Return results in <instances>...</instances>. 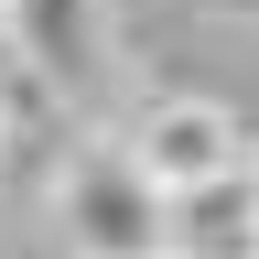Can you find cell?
<instances>
[{"instance_id": "6da1fadb", "label": "cell", "mask_w": 259, "mask_h": 259, "mask_svg": "<svg viewBox=\"0 0 259 259\" xmlns=\"http://www.w3.org/2000/svg\"><path fill=\"white\" fill-rule=\"evenodd\" d=\"M54 227H65L76 259H173V194H162L108 130L54 162Z\"/></svg>"}, {"instance_id": "7a4b0ae2", "label": "cell", "mask_w": 259, "mask_h": 259, "mask_svg": "<svg viewBox=\"0 0 259 259\" xmlns=\"http://www.w3.org/2000/svg\"><path fill=\"white\" fill-rule=\"evenodd\" d=\"M108 141L141 162L162 194H205V184H227V173H248V162H259V141L238 130V108H216V97H184V87L141 97V108L108 130Z\"/></svg>"}, {"instance_id": "3957f363", "label": "cell", "mask_w": 259, "mask_h": 259, "mask_svg": "<svg viewBox=\"0 0 259 259\" xmlns=\"http://www.w3.org/2000/svg\"><path fill=\"white\" fill-rule=\"evenodd\" d=\"M0 22L22 32V54L44 65L54 97H87L97 76H108V0H0Z\"/></svg>"}, {"instance_id": "277c9868", "label": "cell", "mask_w": 259, "mask_h": 259, "mask_svg": "<svg viewBox=\"0 0 259 259\" xmlns=\"http://www.w3.org/2000/svg\"><path fill=\"white\" fill-rule=\"evenodd\" d=\"M173 259H259V162L205 194H173Z\"/></svg>"}, {"instance_id": "5b68a950", "label": "cell", "mask_w": 259, "mask_h": 259, "mask_svg": "<svg viewBox=\"0 0 259 259\" xmlns=\"http://www.w3.org/2000/svg\"><path fill=\"white\" fill-rule=\"evenodd\" d=\"M194 11H216V22H259V0H194Z\"/></svg>"}]
</instances>
